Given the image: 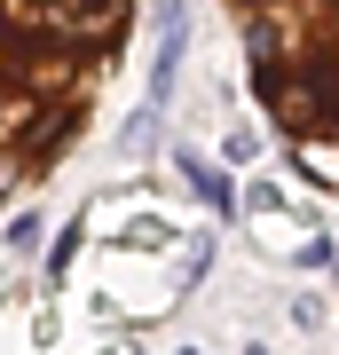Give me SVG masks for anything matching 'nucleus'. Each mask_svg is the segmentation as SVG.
Here are the masks:
<instances>
[{"label":"nucleus","mask_w":339,"mask_h":355,"mask_svg":"<svg viewBox=\"0 0 339 355\" xmlns=\"http://www.w3.org/2000/svg\"><path fill=\"white\" fill-rule=\"evenodd\" d=\"M142 0H0V205L48 182L126 64Z\"/></svg>","instance_id":"1"},{"label":"nucleus","mask_w":339,"mask_h":355,"mask_svg":"<svg viewBox=\"0 0 339 355\" xmlns=\"http://www.w3.org/2000/svg\"><path fill=\"white\" fill-rule=\"evenodd\" d=\"M221 16L292 166L339 190V0H221Z\"/></svg>","instance_id":"2"}]
</instances>
